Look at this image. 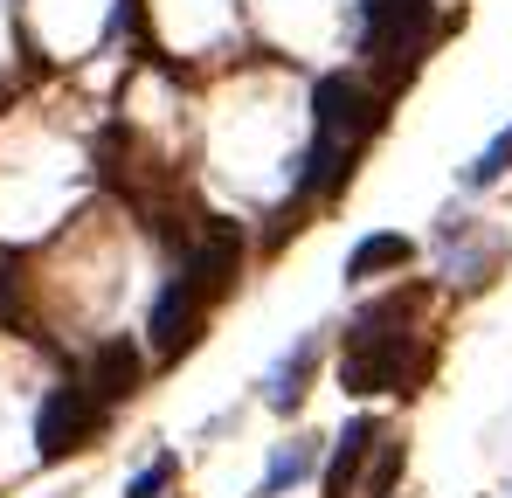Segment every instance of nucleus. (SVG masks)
<instances>
[{
  "label": "nucleus",
  "instance_id": "0eeeda50",
  "mask_svg": "<svg viewBox=\"0 0 512 498\" xmlns=\"http://www.w3.org/2000/svg\"><path fill=\"white\" fill-rule=\"evenodd\" d=\"M139 346L132 339H104L97 353H90V395L97 402H125V395H139Z\"/></svg>",
  "mask_w": 512,
  "mask_h": 498
},
{
  "label": "nucleus",
  "instance_id": "20e7f679",
  "mask_svg": "<svg viewBox=\"0 0 512 498\" xmlns=\"http://www.w3.org/2000/svg\"><path fill=\"white\" fill-rule=\"evenodd\" d=\"M236 270H243V229L236 222H208L194 249H187V270H180V284L201 298V305H222L229 291H236Z\"/></svg>",
  "mask_w": 512,
  "mask_h": 498
},
{
  "label": "nucleus",
  "instance_id": "f03ea898",
  "mask_svg": "<svg viewBox=\"0 0 512 498\" xmlns=\"http://www.w3.org/2000/svg\"><path fill=\"white\" fill-rule=\"evenodd\" d=\"M423 42H429V0H374V7H367V35H360V49L381 63V77H388V83L416 70Z\"/></svg>",
  "mask_w": 512,
  "mask_h": 498
},
{
  "label": "nucleus",
  "instance_id": "9b49d317",
  "mask_svg": "<svg viewBox=\"0 0 512 498\" xmlns=\"http://www.w3.org/2000/svg\"><path fill=\"white\" fill-rule=\"evenodd\" d=\"M512 166V132H499V146H492V153H485V160L471 166V180H478V187H492V180H499V173H506Z\"/></svg>",
  "mask_w": 512,
  "mask_h": 498
},
{
  "label": "nucleus",
  "instance_id": "6e6552de",
  "mask_svg": "<svg viewBox=\"0 0 512 498\" xmlns=\"http://www.w3.org/2000/svg\"><path fill=\"white\" fill-rule=\"evenodd\" d=\"M381 443V429L374 422H353L340 436V450H333V464H326V498H353V485H360V471H367V450Z\"/></svg>",
  "mask_w": 512,
  "mask_h": 498
},
{
  "label": "nucleus",
  "instance_id": "f257e3e1",
  "mask_svg": "<svg viewBox=\"0 0 512 498\" xmlns=\"http://www.w3.org/2000/svg\"><path fill=\"white\" fill-rule=\"evenodd\" d=\"M312 104H319V139H312V160H305V194H340L360 146L381 125V97H367L353 77H326Z\"/></svg>",
  "mask_w": 512,
  "mask_h": 498
},
{
  "label": "nucleus",
  "instance_id": "1a4fd4ad",
  "mask_svg": "<svg viewBox=\"0 0 512 498\" xmlns=\"http://www.w3.org/2000/svg\"><path fill=\"white\" fill-rule=\"evenodd\" d=\"M416 256L409 236H367V243L353 249V263H346V277H381V270H402Z\"/></svg>",
  "mask_w": 512,
  "mask_h": 498
},
{
  "label": "nucleus",
  "instance_id": "423d86ee",
  "mask_svg": "<svg viewBox=\"0 0 512 498\" xmlns=\"http://www.w3.org/2000/svg\"><path fill=\"white\" fill-rule=\"evenodd\" d=\"M201 319H208V305H201L187 284H173L167 298L153 305V353H160V360H180V353L201 339Z\"/></svg>",
  "mask_w": 512,
  "mask_h": 498
},
{
  "label": "nucleus",
  "instance_id": "9d476101",
  "mask_svg": "<svg viewBox=\"0 0 512 498\" xmlns=\"http://www.w3.org/2000/svg\"><path fill=\"white\" fill-rule=\"evenodd\" d=\"M395 478H402V443H381V457H374V471H367V498H388Z\"/></svg>",
  "mask_w": 512,
  "mask_h": 498
},
{
  "label": "nucleus",
  "instance_id": "f8f14e48",
  "mask_svg": "<svg viewBox=\"0 0 512 498\" xmlns=\"http://www.w3.org/2000/svg\"><path fill=\"white\" fill-rule=\"evenodd\" d=\"M167 478H173V464H167V457H160V464H153V471H146V478L132 485V498H153V492H160V485H167Z\"/></svg>",
  "mask_w": 512,
  "mask_h": 498
},
{
  "label": "nucleus",
  "instance_id": "39448f33",
  "mask_svg": "<svg viewBox=\"0 0 512 498\" xmlns=\"http://www.w3.org/2000/svg\"><path fill=\"white\" fill-rule=\"evenodd\" d=\"M340 381L353 395H381V388H402V332H381L374 319L353 326L340 360Z\"/></svg>",
  "mask_w": 512,
  "mask_h": 498
},
{
  "label": "nucleus",
  "instance_id": "7ed1b4c3",
  "mask_svg": "<svg viewBox=\"0 0 512 498\" xmlns=\"http://www.w3.org/2000/svg\"><path fill=\"white\" fill-rule=\"evenodd\" d=\"M97 429H104V402L90 388H56L42 402V415H35V450H42V464H63L70 450H84Z\"/></svg>",
  "mask_w": 512,
  "mask_h": 498
}]
</instances>
